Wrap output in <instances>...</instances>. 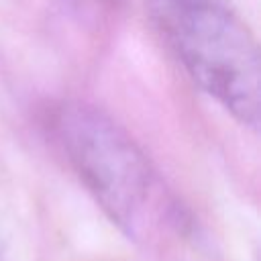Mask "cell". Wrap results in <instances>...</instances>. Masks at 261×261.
<instances>
[{"mask_svg": "<svg viewBox=\"0 0 261 261\" xmlns=\"http://www.w3.org/2000/svg\"><path fill=\"white\" fill-rule=\"evenodd\" d=\"M55 135L82 184L122 230L143 237L169 222L175 206L135 139L84 102L59 106Z\"/></svg>", "mask_w": 261, "mask_h": 261, "instance_id": "1", "label": "cell"}, {"mask_svg": "<svg viewBox=\"0 0 261 261\" xmlns=\"http://www.w3.org/2000/svg\"><path fill=\"white\" fill-rule=\"evenodd\" d=\"M159 24L192 80L232 118L259 122L257 43L226 0H177Z\"/></svg>", "mask_w": 261, "mask_h": 261, "instance_id": "2", "label": "cell"}, {"mask_svg": "<svg viewBox=\"0 0 261 261\" xmlns=\"http://www.w3.org/2000/svg\"><path fill=\"white\" fill-rule=\"evenodd\" d=\"M69 4L80 14L98 18V16H104L110 10V6L114 4V0H69Z\"/></svg>", "mask_w": 261, "mask_h": 261, "instance_id": "3", "label": "cell"}, {"mask_svg": "<svg viewBox=\"0 0 261 261\" xmlns=\"http://www.w3.org/2000/svg\"><path fill=\"white\" fill-rule=\"evenodd\" d=\"M175 2H177V0H147V4H149V8H151V12L155 14V18H159L161 14H165Z\"/></svg>", "mask_w": 261, "mask_h": 261, "instance_id": "4", "label": "cell"}]
</instances>
